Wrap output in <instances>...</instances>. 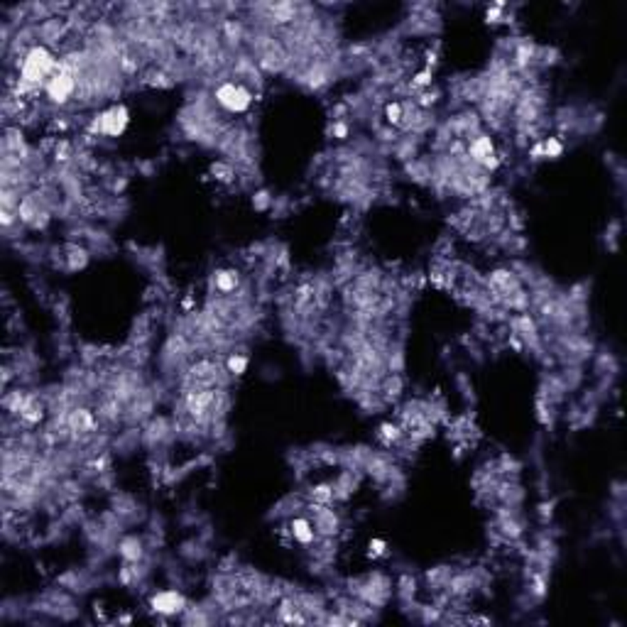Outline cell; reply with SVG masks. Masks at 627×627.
<instances>
[{
    "label": "cell",
    "instance_id": "1",
    "mask_svg": "<svg viewBox=\"0 0 627 627\" xmlns=\"http://www.w3.org/2000/svg\"><path fill=\"white\" fill-rule=\"evenodd\" d=\"M57 66H59V59L49 52V47H44V44H32L20 62V81L35 86L37 91H44V84H47L49 76L57 71Z\"/></svg>",
    "mask_w": 627,
    "mask_h": 627
},
{
    "label": "cell",
    "instance_id": "2",
    "mask_svg": "<svg viewBox=\"0 0 627 627\" xmlns=\"http://www.w3.org/2000/svg\"><path fill=\"white\" fill-rule=\"evenodd\" d=\"M350 586V595L358 598V601L368 603L370 608H382L392 595V581L387 579L380 571H373V574H365L355 581H348Z\"/></svg>",
    "mask_w": 627,
    "mask_h": 627
},
{
    "label": "cell",
    "instance_id": "3",
    "mask_svg": "<svg viewBox=\"0 0 627 627\" xmlns=\"http://www.w3.org/2000/svg\"><path fill=\"white\" fill-rule=\"evenodd\" d=\"M44 93L54 106H66L71 98H76L79 93V71L71 69L69 64L59 62L57 71L49 76V81L44 84Z\"/></svg>",
    "mask_w": 627,
    "mask_h": 627
},
{
    "label": "cell",
    "instance_id": "4",
    "mask_svg": "<svg viewBox=\"0 0 627 627\" xmlns=\"http://www.w3.org/2000/svg\"><path fill=\"white\" fill-rule=\"evenodd\" d=\"M214 101L225 113H245L252 106L255 96L241 81H221L218 86L214 88Z\"/></svg>",
    "mask_w": 627,
    "mask_h": 627
},
{
    "label": "cell",
    "instance_id": "5",
    "mask_svg": "<svg viewBox=\"0 0 627 627\" xmlns=\"http://www.w3.org/2000/svg\"><path fill=\"white\" fill-rule=\"evenodd\" d=\"M130 123V113L125 106H111L106 111H101L96 118L91 120V133L93 135H106V138H118L125 133Z\"/></svg>",
    "mask_w": 627,
    "mask_h": 627
},
{
    "label": "cell",
    "instance_id": "6",
    "mask_svg": "<svg viewBox=\"0 0 627 627\" xmlns=\"http://www.w3.org/2000/svg\"><path fill=\"white\" fill-rule=\"evenodd\" d=\"M306 517L314 522L319 536H336L341 532V515L333 509V505L306 503Z\"/></svg>",
    "mask_w": 627,
    "mask_h": 627
},
{
    "label": "cell",
    "instance_id": "7",
    "mask_svg": "<svg viewBox=\"0 0 627 627\" xmlns=\"http://www.w3.org/2000/svg\"><path fill=\"white\" fill-rule=\"evenodd\" d=\"M466 155L471 157V162H476L478 167H483V169H485L488 174L500 165L493 140H490V135H485V133H478V135H473V138L468 140Z\"/></svg>",
    "mask_w": 627,
    "mask_h": 627
},
{
    "label": "cell",
    "instance_id": "8",
    "mask_svg": "<svg viewBox=\"0 0 627 627\" xmlns=\"http://www.w3.org/2000/svg\"><path fill=\"white\" fill-rule=\"evenodd\" d=\"M150 610L165 617L179 615V612H187V598H184V593H179L174 588L157 590V593L150 595Z\"/></svg>",
    "mask_w": 627,
    "mask_h": 627
},
{
    "label": "cell",
    "instance_id": "9",
    "mask_svg": "<svg viewBox=\"0 0 627 627\" xmlns=\"http://www.w3.org/2000/svg\"><path fill=\"white\" fill-rule=\"evenodd\" d=\"M64 419L74 439H88L98 431V417L86 407H74L64 414Z\"/></svg>",
    "mask_w": 627,
    "mask_h": 627
},
{
    "label": "cell",
    "instance_id": "10",
    "mask_svg": "<svg viewBox=\"0 0 627 627\" xmlns=\"http://www.w3.org/2000/svg\"><path fill=\"white\" fill-rule=\"evenodd\" d=\"M211 284H214V290L218 292L221 297H233L238 290H241V272L233 268H221L214 272Z\"/></svg>",
    "mask_w": 627,
    "mask_h": 627
},
{
    "label": "cell",
    "instance_id": "11",
    "mask_svg": "<svg viewBox=\"0 0 627 627\" xmlns=\"http://www.w3.org/2000/svg\"><path fill=\"white\" fill-rule=\"evenodd\" d=\"M290 536L297 541V544H301V547H311V544H317L319 541V534H317V530H314V522H311L309 517H294V520L290 522Z\"/></svg>",
    "mask_w": 627,
    "mask_h": 627
},
{
    "label": "cell",
    "instance_id": "12",
    "mask_svg": "<svg viewBox=\"0 0 627 627\" xmlns=\"http://www.w3.org/2000/svg\"><path fill=\"white\" fill-rule=\"evenodd\" d=\"M118 554L123 556L125 563H140L142 556H145V544H142V539L135 534L123 536L118 544Z\"/></svg>",
    "mask_w": 627,
    "mask_h": 627
},
{
    "label": "cell",
    "instance_id": "13",
    "mask_svg": "<svg viewBox=\"0 0 627 627\" xmlns=\"http://www.w3.org/2000/svg\"><path fill=\"white\" fill-rule=\"evenodd\" d=\"M512 328H515V336H520L525 344L534 346L539 341V331H536V324L530 314H520V317L512 319Z\"/></svg>",
    "mask_w": 627,
    "mask_h": 627
},
{
    "label": "cell",
    "instance_id": "14",
    "mask_svg": "<svg viewBox=\"0 0 627 627\" xmlns=\"http://www.w3.org/2000/svg\"><path fill=\"white\" fill-rule=\"evenodd\" d=\"M402 439H404L402 424H395V422L380 424V429H377V441H380L385 449H392V446H397Z\"/></svg>",
    "mask_w": 627,
    "mask_h": 627
},
{
    "label": "cell",
    "instance_id": "15",
    "mask_svg": "<svg viewBox=\"0 0 627 627\" xmlns=\"http://www.w3.org/2000/svg\"><path fill=\"white\" fill-rule=\"evenodd\" d=\"M306 503H319V505H333L336 495H333V483H314L306 490Z\"/></svg>",
    "mask_w": 627,
    "mask_h": 627
},
{
    "label": "cell",
    "instance_id": "16",
    "mask_svg": "<svg viewBox=\"0 0 627 627\" xmlns=\"http://www.w3.org/2000/svg\"><path fill=\"white\" fill-rule=\"evenodd\" d=\"M211 174H214L216 182H223V184H228V182L236 179V169H233L231 162H225V160L214 162V165H211Z\"/></svg>",
    "mask_w": 627,
    "mask_h": 627
},
{
    "label": "cell",
    "instance_id": "17",
    "mask_svg": "<svg viewBox=\"0 0 627 627\" xmlns=\"http://www.w3.org/2000/svg\"><path fill=\"white\" fill-rule=\"evenodd\" d=\"M225 370L231 373V377H241L247 370V355L245 353H236L233 350L228 358H225Z\"/></svg>",
    "mask_w": 627,
    "mask_h": 627
},
{
    "label": "cell",
    "instance_id": "18",
    "mask_svg": "<svg viewBox=\"0 0 627 627\" xmlns=\"http://www.w3.org/2000/svg\"><path fill=\"white\" fill-rule=\"evenodd\" d=\"M402 115H404L402 101H387L385 103V123L387 125L400 128V125H402Z\"/></svg>",
    "mask_w": 627,
    "mask_h": 627
},
{
    "label": "cell",
    "instance_id": "19",
    "mask_svg": "<svg viewBox=\"0 0 627 627\" xmlns=\"http://www.w3.org/2000/svg\"><path fill=\"white\" fill-rule=\"evenodd\" d=\"M66 260H69V270H81V268H86L88 252L79 245H69L66 247Z\"/></svg>",
    "mask_w": 627,
    "mask_h": 627
},
{
    "label": "cell",
    "instance_id": "20",
    "mask_svg": "<svg viewBox=\"0 0 627 627\" xmlns=\"http://www.w3.org/2000/svg\"><path fill=\"white\" fill-rule=\"evenodd\" d=\"M541 150H544V157L556 160V157L563 155V142L559 138H544L541 140Z\"/></svg>",
    "mask_w": 627,
    "mask_h": 627
},
{
    "label": "cell",
    "instance_id": "21",
    "mask_svg": "<svg viewBox=\"0 0 627 627\" xmlns=\"http://www.w3.org/2000/svg\"><path fill=\"white\" fill-rule=\"evenodd\" d=\"M74 157V147H71L69 140H59L57 147H54V160L57 162H69Z\"/></svg>",
    "mask_w": 627,
    "mask_h": 627
},
{
    "label": "cell",
    "instance_id": "22",
    "mask_svg": "<svg viewBox=\"0 0 627 627\" xmlns=\"http://www.w3.org/2000/svg\"><path fill=\"white\" fill-rule=\"evenodd\" d=\"M387 554V541L385 539H370L368 541V556L370 559H380Z\"/></svg>",
    "mask_w": 627,
    "mask_h": 627
},
{
    "label": "cell",
    "instance_id": "23",
    "mask_svg": "<svg viewBox=\"0 0 627 627\" xmlns=\"http://www.w3.org/2000/svg\"><path fill=\"white\" fill-rule=\"evenodd\" d=\"M431 84V69H424L419 74H414L412 79V88H427Z\"/></svg>",
    "mask_w": 627,
    "mask_h": 627
},
{
    "label": "cell",
    "instance_id": "24",
    "mask_svg": "<svg viewBox=\"0 0 627 627\" xmlns=\"http://www.w3.org/2000/svg\"><path fill=\"white\" fill-rule=\"evenodd\" d=\"M252 206H255V209H258V211H265V209H268V206H270V194L260 191L258 196L252 198Z\"/></svg>",
    "mask_w": 627,
    "mask_h": 627
},
{
    "label": "cell",
    "instance_id": "25",
    "mask_svg": "<svg viewBox=\"0 0 627 627\" xmlns=\"http://www.w3.org/2000/svg\"><path fill=\"white\" fill-rule=\"evenodd\" d=\"M333 133L338 135V140H346V135H348V128H346L344 123H336V125H333Z\"/></svg>",
    "mask_w": 627,
    "mask_h": 627
}]
</instances>
